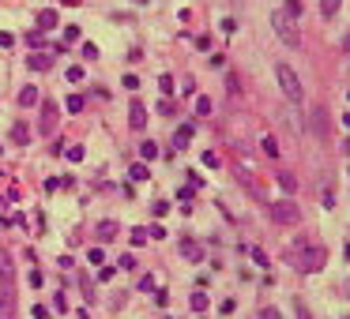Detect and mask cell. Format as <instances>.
I'll list each match as a JSON object with an SVG mask.
<instances>
[{"instance_id":"277c9868","label":"cell","mask_w":350,"mask_h":319,"mask_svg":"<svg viewBox=\"0 0 350 319\" xmlns=\"http://www.w3.org/2000/svg\"><path fill=\"white\" fill-rule=\"evenodd\" d=\"M271 218L279 222V226H298V222H301V210L294 207L290 199H282V203H275V207H271Z\"/></svg>"},{"instance_id":"83f0119b","label":"cell","mask_w":350,"mask_h":319,"mask_svg":"<svg viewBox=\"0 0 350 319\" xmlns=\"http://www.w3.org/2000/svg\"><path fill=\"white\" fill-rule=\"evenodd\" d=\"M147 240H151V237H147V229H132V244H136V248H143Z\"/></svg>"},{"instance_id":"b9f144b4","label":"cell","mask_w":350,"mask_h":319,"mask_svg":"<svg viewBox=\"0 0 350 319\" xmlns=\"http://www.w3.org/2000/svg\"><path fill=\"white\" fill-rule=\"evenodd\" d=\"M60 184H64V176H49V180H45V188H49V192H57Z\"/></svg>"},{"instance_id":"7c38bea8","label":"cell","mask_w":350,"mask_h":319,"mask_svg":"<svg viewBox=\"0 0 350 319\" xmlns=\"http://www.w3.org/2000/svg\"><path fill=\"white\" fill-rule=\"evenodd\" d=\"M19 105H23V109H34L38 105V86H23V90H19Z\"/></svg>"},{"instance_id":"e575fe53","label":"cell","mask_w":350,"mask_h":319,"mask_svg":"<svg viewBox=\"0 0 350 319\" xmlns=\"http://www.w3.org/2000/svg\"><path fill=\"white\" fill-rule=\"evenodd\" d=\"M252 263H256V267H267V255H264V248H252Z\"/></svg>"},{"instance_id":"8d00e7d4","label":"cell","mask_w":350,"mask_h":319,"mask_svg":"<svg viewBox=\"0 0 350 319\" xmlns=\"http://www.w3.org/2000/svg\"><path fill=\"white\" fill-rule=\"evenodd\" d=\"M42 38H45L42 30H30V34H26V45H42Z\"/></svg>"},{"instance_id":"7bdbcfd3","label":"cell","mask_w":350,"mask_h":319,"mask_svg":"<svg viewBox=\"0 0 350 319\" xmlns=\"http://www.w3.org/2000/svg\"><path fill=\"white\" fill-rule=\"evenodd\" d=\"M113 278V267H98V282H110Z\"/></svg>"},{"instance_id":"c3c4849f","label":"cell","mask_w":350,"mask_h":319,"mask_svg":"<svg viewBox=\"0 0 350 319\" xmlns=\"http://www.w3.org/2000/svg\"><path fill=\"white\" fill-rule=\"evenodd\" d=\"M343 49H347V53H350V34H347V38H343Z\"/></svg>"},{"instance_id":"681fc988","label":"cell","mask_w":350,"mask_h":319,"mask_svg":"<svg viewBox=\"0 0 350 319\" xmlns=\"http://www.w3.org/2000/svg\"><path fill=\"white\" fill-rule=\"evenodd\" d=\"M343 154H350V139H347V143H343Z\"/></svg>"},{"instance_id":"ac0fdd59","label":"cell","mask_w":350,"mask_h":319,"mask_svg":"<svg viewBox=\"0 0 350 319\" xmlns=\"http://www.w3.org/2000/svg\"><path fill=\"white\" fill-rule=\"evenodd\" d=\"M211 109H215V101L207 98V94H200L196 98V117H211Z\"/></svg>"},{"instance_id":"1f68e13d","label":"cell","mask_w":350,"mask_h":319,"mask_svg":"<svg viewBox=\"0 0 350 319\" xmlns=\"http://www.w3.org/2000/svg\"><path fill=\"white\" fill-rule=\"evenodd\" d=\"M204 165L207 169H219V154H215V151H204Z\"/></svg>"},{"instance_id":"603a6c76","label":"cell","mask_w":350,"mask_h":319,"mask_svg":"<svg viewBox=\"0 0 350 319\" xmlns=\"http://www.w3.org/2000/svg\"><path fill=\"white\" fill-rule=\"evenodd\" d=\"M188 304H192V312H207L211 297H207V293H192V301H188Z\"/></svg>"},{"instance_id":"44dd1931","label":"cell","mask_w":350,"mask_h":319,"mask_svg":"<svg viewBox=\"0 0 350 319\" xmlns=\"http://www.w3.org/2000/svg\"><path fill=\"white\" fill-rule=\"evenodd\" d=\"M339 4H343V0H320V15H324V19H335Z\"/></svg>"},{"instance_id":"74e56055","label":"cell","mask_w":350,"mask_h":319,"mask_svg":"<svg viewBox=\"0 0 350 319\" xmlns=\"http://www.w3.org/2000/svg\"><path fill=\"white\" fill-rule=\"evenodd\" d=\"M136 86H139V79L132 76V72H124V90H136Z\"/></svg>"},{"instance_id":"ffe728a7","label":"cell","mask_w":350,"mask_h":319,"mask_svg":"<svg viewBox=\"0 0 350 319\" xmlns=\"http://www.w3.org/2000/svg\"><path fill=\"white\" fill-rule=\"evenodd\" d=\"M226 94H230V98H233V101H237V98H241V79H237V76H233V72H230V76H226Z\"/></svg>"},{"instance_id":"6da1fadb","label":"cell","mask_w":350,"mask_h":319,"mask_svg":"<svg viewBox=\"0 0 350 319\" xmlns=\"http://www.w3.org/2000/svg\"><path fill=\"white\" fill-rule=\"evenodd\" d=\"M294 259H298V267L305 270V274H316V270H324V263H328V248L320 240H298L294 244Z\"/></svg>"},{"instance_id":"484cf974","label":"cell","mask_w":350,"mask_h":319,"mask_svg":"<svg viewBox=\"0 0 350 319\" xmlns=\"http://www.w3.org/2000/svg\"><path fill=\"white\" fill-rule=\"evenodd\" d=\"M151 214H154V218H162V214H170V203H166V199H154Z\"/></svg>"},{"instance_id":"bcb514c9","label":"cell","mask_w":350,"mask_h":319,"mask_svg":"<svg viewBox=\"0 0 350 319\" xmlns=\"http://www.w3.org/2000/svg\"><path fill=\"white\" fill-rule=\"evenodd\" d=\"M264 319H282V316H279V308H264Z\"/></svg>"},{"instance_id":"7dc6e473","label":"cell","mask_w":350,"mask_h":319,"mask_svg":"<svg viewBox=\"0 0 350 319\" xmlns=\"http://www.w3.org/2000/svg\"><path fill=\"white\" fill-rule=\"evenodd\" d=\"M339 120H343V128H350V113H343V117H339Z\"/></svg>"},{"instance_id":"f6af8a7d","label":"cell","mask_w":350,"mask_h":319,"mask_svg":"<svg viewBox=\"0 0 350 319\" xmlns=\"http://www.w3.org/2000/svg\"><path fill=\"white\" fill-rule=\"evenodd\" d=\"M11 42H15L11 34H0V49H11Z\"/></svg>"},{"instance_id":"4dcf8cb0","label":"cell","mask_w":350,"mask_h":319,"mask_svg":"<svg viewBox=\"0 0 350 319\" xmlns=\"http://www.w3.org/2000/svg\"><path fill=\"white\" fill-rule=\"evenodd\" d=\"M83 57L87 60H98V45H94V42H83Z\"/></svg>"},{"instance_id":"d4e9b609","label":"cell","mask_w":350,"mask_h":319,"mask_svg":"<svg viewBox=\"0 0 350 319\" xmlns=\"http://www.w3.org/2000/svg\"><path fill=\"white\" fill-rule=\"evenodd\" d=\"M64 105H68V113H79V109H83V94H68Z\"/></svg>"},{"instance_id":"7a4b0ae2","label":"cell","mask_w":350,"mask_h":319,"mask_svg":"<svg viewBox=\"0 0 350 319\" xmlns=\"http://www.w3.org/2000/svg\"><path fill=\"white\" fill-rule=\"evenodd\" d=\"M275 79H279V90L286 94V101H294V105H298L301 98H305V86H301V79H298V72H294L290 64H275Z\"/></svg>"},{"instance_id":"2e32d148","label":"cell","mask_w":350,"mask_h":319,"mask_svg":"<svg viewBox=\"0 0 350 319\" xmlns=\"http://www.w3.org/2000/svg\"><path fill=\"white\" fill-rule=\"evenodd\" d=\"M275 180H279V188H282L286 195H290V192H298V176H294V173H279Z\"/></svg>"},{"instance_id":"ee69618b","label":"cell","mask_w":350,"mask_h":319,"mask_svg":"<svg viewBox=\"0 0 350 319\" xmlns=\"http://www.w3.org/2000/svg\"><path fill=\"white\" fill-rule=\"evenodd\" d=\"M294 312H298V319H313V316H309V308H305V304H301V301L294 304Z\"/></svg>"},{"instance_id":"f35d334b","label":"cell","mask_w":350,"mask_h":319,"mask_svg":"<svg viewBox=\"0 0 350 319\" xmlns=\"http://www.w3.org/2000/svg\"><path fill=\"white\" fill-rule=\"evenodd\" d=\"M147 237H151V240H162L166 229H162V226H151V229H147Z\"/></svg>"},{"instance_id":"3957f363","label":"cell","mask_w":350,"mask_h":319,"mask_svg":"<svg viewBox=\"0 0 350 319\" xmlns=\"http://www.w3.org/2000/svg\"><path fill=\"white\" fill-rule=\"evenodd\" d=\"M271 26H275V34H279V38L290 45V49H301V34H298V26L290 23V15H282V11H271Z\"/></svg>"},{"instance_id":"5bb4252c","label":"cell","mask_w":350,"mask_h":319,"mask_svg":"<svg viewBox=\"0 0 350 319\" xmlns=\"http://www.w3.org/2000/svg\"><path fill=\"white\" fill-rule=\"evenodd\" d=\"M11 139H15L19 147H23V143H30V128H26L23 120H15V124H11Z\"/></svg>"},{"instance_id":"ab89813d","label":"cell","mask_w":350,"mask_h":319,"mask_svg":"<svg viewBox=\"0 0 350 319\" xmlns=\"http://www.w3.org/2000/svg\"><path fill=\"white\" fill-rule=\"evenodd\" d=\"M207 64H211V68H222V64H226V53H211V60H207Z\"/></svg>"},{"instance_id":"d590c367","label":"cell","mask_w":350,"mask_h":319,"mask_svg":"<svg viewBox=\"0 0 350 319\" xmlns=\"http://www.w3.org/2000/svg\"><path fill=\"white\" fill-rule=\"evenodd\" d=\"M83 297H87V304H94V286H91V278H83Z\"/></svg>"},{"instance_id":"4316f807","label":"cell","mask_w":350,"mask_h":319,"mask_svg":"<svg viewBox=\"0 0 350 319\" xmlns=\"http://www.w3.org/2000/svg\"><path fill=\"white\" fill-rule=\"evenodd\" d=\"M282 15L298 19V15H301V0H286V11H282Z\"/></svg>"},{"instance_id":"f1b7e54d","label":"cell","mask_w":350,"mask_h":319,"mask_svg":"<svg viewBox=\"0 0 350 319\" xmlns=\"http://www.w3.org/2000/svg\"><path fill=\"white\" fill-rule=\"evenodd\" d=\"M158 90H162V94H173V76H158Z\"/></svg>"},{"instance_id":"cb8c5ba5","label":"cell","mask_w":350,"mask_h":319,"mask_svg":"<svg viewBox=\"0 0 350 319\" xmlns=\"http://www.w3.org/2000/svg\"><path fill=\"white\" fill-rule=\"evenodd\" d=\"M79 30H83V26H64V38H60V42H64V45H76L79 42Z\"/></svg>"},{"instance_id":"30bf717a","label":"cell","mask_w":350,"mask_h":319,"mask_svg":"<svg viewBox=\"0 0 350 319\" xmlns=\"http://www.w3.org/2000/svg\"><path fill=\"white\" fill-rule=\"evenodd\" d=\"M181 255H185L188 263H200V259H204V248H200L196 240H185V244H181Z\"/></svg>"},{"instance_id":"7402d4cb","label":"cell","mask_w":350,"mask_h":319,"mask_svg":"<svg viewBox=\"0 0 350 319\" xmlns=\"http://www.w3.org/2000/svg\"><path fill=\"white\" fill-rule=\"evenodd\" d=\"M139 158H143V161H154V158H158V143H151V139H147V143L139 147Z\"/></svg>"},{"instance_id":"8992f818","label":"cell","mask_w":350,"mask_h":319,"mask_svg":"<svg viewBox=\"0 0 350 319\" xmlns=\"http://www.w3.org/2000/svg\"><path fill=\"white\" fill-rule=\"evenodd\" d=\"M57 132V105L49 98L42 101V120H38V135H53Z\"/></svg>"},{"instance_id":"d6a6232c","label":"cell","mask_w":350,"mask_h":319,"mask_svg":"<svg viewBox=\"0 0 350 319\" xmlns=\"http://www.w3.org/2000/svg\"><path fill=\"white\" fill-rule=\"evenodd\" d=\"M87 259H91L94 267H102V259H106V255H102V248H91V252H87Z\"/></svg>"},{"instance_id":"9a60e30c","label":"cell","mask_w":350,"mask_h":319,"mask_svg":"<svg viewBox=\"0 0 350 319\" xmlns=\"http://www.w3.org/2000/svg\"><path fill=\"white\" fill-rule=\"evenodd\" d=\"M260 151H264L267 154V158H279V143H275V135H260Z\"/></svg>"},{"instance_id":"f546056e","label":"cell","mask_w":350,"mask_h":319,"mask_svg":"<svg viewBox=\"0 0 350 319\" xmlns=\"http://www.w3.org/2000/svg\"><path fill=\"white\" fill-rule=\"evenodd\" d=\"M117 270H136V259H132V255H120V259H117Z\"/></svg>"},{"instance_id":"5b68a950","label":"cell","mask_w":350,"mask_h":319,"mask_svg":"<svg viewBox=\"0 0 350 319\" xmlns=\"http://www.w3.org/2000/svg\"><path fill=\"white\" fill-rule=\"evenodd\" d=\"M309 128H313L316 139H328V109L324 105H313L309 109Z\"/></svg>"},{"instance_id":"ba28073f","label":"cell","mask_w":350,"mask_h":319,"mask_svg":"<svg viewBox=\"0 0 350 319\" xmlns=\"http://www.w3.org/2000/svg\"><path fill=\"white\" fill-rule=\"evenodd\" d=\"M57 23H60V15H57V11H53V8H42V11H38V30H57Z\"/></svg>"},{"instance_id":"8fae6325","label":"cell","mask_w":350,"mask_h":319,"mask_svg":"<svg viewBox=\"0 0 350 319\" xmlns=\"http://www.w3.org/2000/svg\"><path fill=\"white\" fill-rule=\"evenodd\" d=\"M11 316H15V293L8 289V293H0V319H11Z\"/></svg>"},{"instance_id":"52a82bcc","label":"cell","mask_w":350,"mask_h":319,"mask_svg":"<svg viewBox=\"0 0 350 319\" xmlns=\"http://www.w3.org/2000/svg\"><path fill=\"white\" fill-rule=\"evenodd\" d=\"M192 135H196V124H181L177 132H173V151H185V147L192 143Z\"/></svg>"},{"instance_id":"f5cc1de1","label":"cell","mask_w":350,"mask_h":319,"mask_svg":"<svg viewBox=\"0 0 350 319\" xmlns=\"http://www.w3.org/2000/svg\"><path fill=\"white\" fill-rule=\"evenodd\" d=\"M0 154H4V147H0Z\"/></svg>"},{"instance_id":"60d3db41","label":"cell","mask_w":350,"mask_h":319,"mask_svg":"<svg viewBox=\"0 0 350 319\" xmlns=\"http://www.w3.org/2000/svg\"><path fill=\"white\" fill-rule=\"evenodd\" d=\"M64 154H68L72 161H83V147H68V151H64Z\"/></svg>"},{"instance_id":"f907efd6","label":"cell","mask_w":350,"mask_h":319,"mask_svg":"<svg viewBox=\"0 0 350 319\" xmlns=\"http://www.w3.org/2000/svg\"><path fill=\"white\" fill-rule=\"evenodd\" d=\"M132 4H151V0H132Z\"/></svg>"},{"instance_id":"e0dca14e","label":"cell","mask_w":350,"mask_h":319,"mask_svg":"<svg viewBox=\"0 0 350 319\" xmlns=\"http://www.w3.org/2000/svg\"><path fill=\"white\" fill-rule=\"evenodd\" d=\"M26 68H34V72H45V68H49V57H45V53H30V57H26Z\"/></svg>"},{"instance_id":"816d5d0a","label":"cell","mask_w":350,"mask_h":319,"mask_svg":"<svg viewBox=\"0 0 350 319\" xmlns=\"http://www.w3.org/2000/svg\"><path fill=\"white\" fill-rule=\"evenodd\" d=\"M347 259H350V244H347Z\"/></svg>"},{"instance_id":"4fadbf2b","label":"cell","mask_w":350,"mask_h":319,"mask_svg":"<svg viewBox=\"0 0 350 319\" xmlns=\"http://www.w3.org/2000/svg\"><path fill=\"white\" fill-rule=\"evenodd\" d=\"M117 229H120V226H117V222H110V218L98 222V240H102V244H106V240H113V237H117Z\"/></svg>"},{"instance_id":"836d02e7","label":"cell","mask_w":350,"mask_h":319,"mask_svg":"<svg viewBox=\"0 0 350 319\" xmlns=\"http://www.w3.org/2000/svg\"><path fill=\"white\" fill-rule=\"evenodd\" d=\"M79 79H83V68L72 64V68H68V83H79Z\"/></svg>"},{"instance_id":"d6986e66","label":"cell","mask_w":350,"mask_h":319,"mask_svg":"<svg viewBox=\"0 0 350 319\" xmlns=\"http://www.w3.org/2000/svg\"><path fill=\"white\" fill-rule=\"evenodd\" d=\"M128 176H132V180H147V176H151L147 161H136V165H128Z\"/></svg>"},{"instance_id":"9c48e42d","label":"cell","mask_w":350,"mask_h":319,"mask_svg":"<svg viewBox=\"0 0 350 319\" xmlns=\"http://www.w3.org/2000/svg\"><path fill=\"white\" fill-rule=\"evenodd\" d=\"M128 124L136 128V132H143V128H147V109L139 105V101H132V109H128Z\"/></svg>"}]
</instances>
